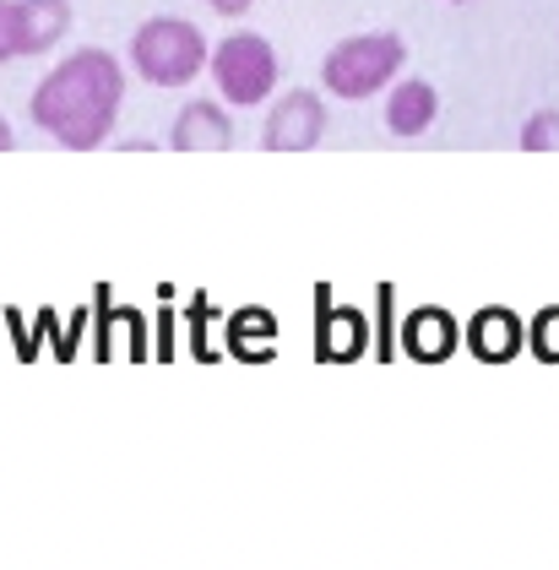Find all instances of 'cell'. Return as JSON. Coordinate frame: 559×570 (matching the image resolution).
<instances>
[{
  "label": "cell",
  "instance_id": "obj_14",
  "mask_svg": "<svg viewBox=\"0 0 559 570\" xmlns=\"http://www.w3.org/2000/svg\"><path fill=\"white\" fill-rule=\"evenodd\" d=\"M532 348H538V358H559V309H543L532 321Z\"/></svg>",
  "mask_w": 559,
  "mask_h": 570
},
{
  "label": "cell",
  "instance_id": "obj_9",
  "mask_svg": "<svg viewBox=\"0 0 559 570\" xmlns=\"http://www.w3.org/2000/svg\"><path fill=\"white\" fill-rule=\"evenodd\" d=\"M402 348L413 353V358H424V364L451 358V348H457V321L445 309H413V321L402 326Z\"/></svg>",
  "mask_w": 559,
  "mask_h": 570
},
{
  "label": "cell",
  "instance_id": "obj_2",
  "mask_svg": "<svg viewBox=\"0 0 559 570\" xmlns=\"http://www.w3.org/2000/svg\"><path fill=\"white\" fill-rule=\"evenodd\" d=\"M213 60V45L202 39L196 22L185 17H153L130 33V71L153 88H185L207 71Z\"/></svg>",
  "mask_w": 559,
  "mask_h": 570
},
{
  "label": "cell",
  "instance_id": "obj_17",
  "mask_svg": "<svg viewBox=\"0 0 559 570\" xmlns=\"http://www.w3.org/2000/svg\"><path fill=\"white\" fill-rule=\"evenodd\" d=\"M11 147H17V136H11V126L0 120V153H11Z\"/></svg>",
  "mask_w": 559,
  "mask_h": 570
},
{
  "label": "cell",
  "instance_id": "obj_15",
  "mask_svg": "<svg viewBox=\"0 0 559 570\" xmlns=\"http://www.w3.org/2000/svg\"><path fill=\"white\" fill-rule=\"evenodd\" d=\"M11 11H17V0H0V66L17 60V49H11Z\"/></svg>",
  "mask_w": 559,
  "mask_h": 570
},
{
  "label": "cell",
  "instance_id": "obj_12",
  "mask_svg": "<svg viewBox=\"0 0 559 570\" xmlns=\"http://www.w3.org/2000/svg\"><path fill=\"white\" fill-rule=\"evenodd\" d=\"M234 348L245 353V358H266V353H272V321H266L261 309H245V315L234 321Z\"/></svg>",
  "mask_w": 559,
  "mask_h": 570
},
{
  "label": "cell",
  "instance_id": "obj_5",
  "mask_svg": "<svg viewBox=\"0 0 559 570\" xmlns=\"http://www.w3.org/2000/svg\"><path fill=\"white\" fill-rule=\"evenodd\" d=\"M326 136V98H315L310 88L283 92L261 126V147L266 153H310Z\"/></svg>",
  "mask_w": 559,
  "mask_h": 570
},
{
  "label": "cell",
  "instance_id": "obj_4",
  "mask_svg": "<svg viewBox=\"0 0 559 570\" xmlns=\"http://www.w3.org/2000/svg\"><path fill=\"white\" fill-rule=\"evenodd\" d=\"M207 71H213L217 92H223L228 104H239V109H251V104H261V98H272L277 77H283L277 49L266 45L261 33H228V39L213 49Z\"/></svg>",
  "mask_w": 559,
  "mask_h": 570
},
{
  "label": "cell",
  "instance_id": "obj_11",
  "mask_svg": "<svg viewBox=\"0 0 559 570\" xmlns=\"http://www.w3.org/2000/svg\"><path fill=\"white\" fill-rule=\"evenodd\" d=\"M315 337H321V358H353V353L364 348V321H359L353 309H343V315H326Z\"/></svg>",
  "mask_w": 559,
  "mask_h": 570
},
{
  "label": "cell",
  "instance_id": "obj_8",
  "mask_svg": "<svg viewBox=\"0 0 559 570\" xmlns=\"http://www.w3.org/2000/svg\"><path fill=\"white\" fill-rule=\"evenodd\" d=\"M434 115H440V92L424 82V77H402V82H391L386 92V131L391 136H424L434 126Z\"/></svg>",
  "mask_w": 559,
  "mask_h": 570
},
{
  "label": "cell",
  "instance_id": "obj_16",
  "mask_svg": "<svg viewBox=\"0 0 559 570\" xmlns=\"http://www.w3.org/2000/svg\"><path fill=\"white\" fill-rule=\"evenodd\" d=\"M207 6H213L217 17H245V11H251L256 0H207Z\"/></svg>",
  "mask_w": 559,
  "mask_h": 570
},
{
  "label": "cell",
  "instance_id": "obj_7",
  "mask_svg": "<svg viewBox=\"0 0 559 570\" xmlns=\"http://www.w3.org/2000/svg\"><path fill=\"white\" fill-rule=\"evenodd\" d=\"M234 141V126L223 115V104L213 98H196L174 115V131H169V147L174 153H223Z\"/></svg>",
  "mask_w": 559,
  "mask_h": 570
},
{
  "label": "cell",
  "instance_id": "obj_1",
  "mask_svg": "<svg viewBox=\"0 0 559 570\" xmlns=\"http://www.w3.org/2000/svg\"><path fill=\"white\" fill-rule=\"evenodd\" d=\"M120 104H126V71H120V60L109 49H77L55 71H43L28 115L60 147L92 153V147L109 141L115 120H120Z\"/></svg>",
  "mask_w": 559,
  "mask_h": 570
},
{
  "label": "cell",
  "instance_id": "obj_3",
  "mask_svg": "<svg viewBox=\"0 0 559 570\" xmlns=\"http://www.w3.org/2000/svg\"><path fill=\"white\" fill-rule=\"evenodd\" d=\"M402 60H408V45L396 33H353L326 49L321 88L343 104H364L375 92H391V82H402Z\"/></svg>",
  "mask_w": 559,
  "mask_h": 570
},
{
  "label": "cell",
  "instance_id": "obj_13",
  "mask_svg": "<svg viewBox=\"0 0 559 570\" xmlns=\"http://www.w3.org/2000/svg\"><path fill=\"white\" fill-rule=\"evenodd\" d=\"M521 147L527 153H559V109H543L521 126Z\"/></svg>",
  "mask_w": 559,
  "mask_h": 570
},
{
  "label": "cell",
  "instance_id": "obj_10",
  "mask_svg": "<svg viewBox=\"0 0 559 570\" xmlns=\"http://www.w3.org/2000/svg\"><path fill=\"white\" fill-rule=\"evenodd\" d=\"M468 343H473L478 358H511L521 348V326L511 309H478V321L468 326Z\"/></svg>",
  "mask_w": 559,
  "mask_h": 570
},
{
  "label": "cell",
  "instance_id": "obj_6",
  "mask_svg": "<svg viewBox=\"0 0 559 570\" xmlns=\"http://www.w3.org/2000/svg\"><path fill=\"white\" fill-rule=\"evenodd\" d=\"M71 33V0H17L11 11V49L17 60L43 55Z\"/></svg>",
  "mask_w": 559,
  "mask_h": 570
}]
</instances>
